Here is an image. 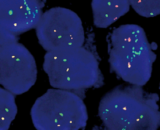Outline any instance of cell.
I'll return each instance as SVG.
<instances>
[{"label": "cell", "mask_w": 160, "mask_h": 130, "mask_svg": "<svg viewBox=\"0 0 160 130\" xmlns=\"http://www.w3.org/2000/svg\"><path fill=\"white\" fill-rule=\"evenodd\" d=\"M99 64L94 35L92 33L82 46L47 52L43 69L53 88L73 92L84 98L86 89L104 85Z\"/></svg>", "instance_id": "6da1fadb"}, {"label": "cell", "mask_w": 160, "mask_h": 130, "mask_svg": "<svg viewBox=\"0 0 160 130\" xmlns=\"http://www.w3.org/2000/svg\"><path fill=\"white\" fill-rule=\"evenodd\" d=\"M157 94L141 86L120 85L103 96L99 116L107 129L154 130L160 124Z\"/></svg>", "instance_id": "7a4b0ae2"}, {"label": "cell", "mask_w": 160, "mask_h": 130, "mask_svg": "<svg viewBox=\"0 0 160 130\" xmlns=\"http://www.w3.org/2000/svg\"><path fill=\"white\" fill-rule=\"evenodd\" d=\"M107 42L111 71L129 84H146L156 55L143 29L135 24L121 26L109 33Z\"/></svg>", "instance_id": "3957f363"}, {"label": "cell", "mask_w": 160, "mask_h": 130, "mask_svg": "<svg viewBox=\"0 0 160 130\" xmlns=\"http://www.w3.org/2000/svg\"><path fill=\"white\" fill-rule=\"evenodd\" d=\"M83 98L73 92L48 89L35 101L31 110L34 126L39 130H77L88 119Z\"/></svg>", "instance_id": "277c9868"}, {"label": "cell", "mask_w": 160, "mask_h": 130, "mask_svg": "<svg viewBox=\"0 0 160 130\" xmlns=\"http://www.w3.org/2000/svg\"><path fill=\"white\" fill-rule=\"evenodd\" d=\"M18 36L0 28V84L14 95L30 89L37 80L34 57Z\"/></svg>", "instance_id": "5b68a950"}, {"label": "cell", "mask_w": 160, "mask_h": 130, "mask_svg": "<svg viewBox=\"0 0 160 130\" xmlns=\"http://www.w3.org/2000/svg\"><path fill=\"white\" fill-rule=\"evenodd\" d=\"M35 30L40 45L47 52L81 47L86 39L81 18L63 7L43 12Z\"/></svg>", "instance_id": "8992f818"}, {"label": "cell", "mask_w": 160, "mask_h": 130, "mask_svg": "<svg viewBox=\"0 0 160 130\" xmlns=\"http://www.w3.org/2000/svg\"><path fill=\"white\" fill-rule=\"evenodd\" d=\"M44 6L45 3L36 0H1L0 28L16 36L35 29Z\"/></svg>", "instance_id": "52a82bcc"}, {"label": "cell", "mask_w": 160, "mask_h": 130, "mask_svg": "<svg viewBox=\"0 0 160 130\" xmlns=\"http://www.w3.org/2000/svg\"><path fill=\"white\" fill-rule=\"evenodd\" d=\"M93 24L97 27L107 28L129 11L128 0L92 1Z\"/></svg>", "instance_id": "ba28073f"}, {"label": "cell", "mask_w": 160, "mask_h": 130, "mask_svg": "<svg viewBox=\"0 0 160 130\" xmlns=\"http://www.w3.org/2000/svg\"><path fill=\"white\" fill-rule=\"evenodd\" d=\"M15 95L10 91L0 88V129L9 128L17 113Z\"/></svg>", "instance_id": "9c48e42d"}, {"label": "cell", "mask_w": 160, "mask_h": 130, "mask_svg": "<svg viewBox=\"0 0 160 130\" xmlns=\"http://www.w3.org/2000/svg\"><path fill=\"white\" fill-rule=\"evenodd\" d=\"M129 2L133 9L142 16L152 17L159 14V1H142V0L131 1L130 0Z\"/></svg>", "instance_id": "30bf717a"}]
</instances>
